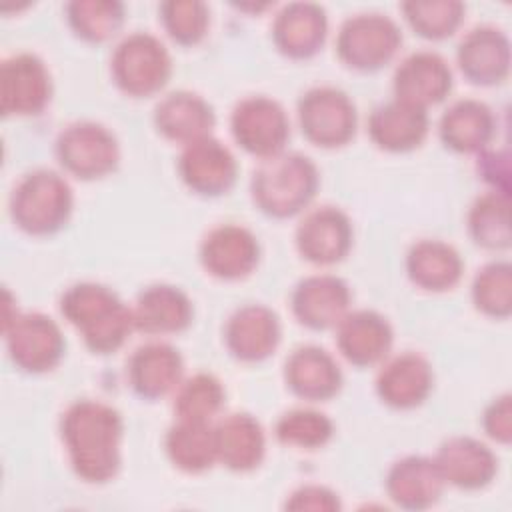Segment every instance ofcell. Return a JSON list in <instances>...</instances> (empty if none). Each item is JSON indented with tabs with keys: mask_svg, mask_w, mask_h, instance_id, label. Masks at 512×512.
<instances>
[{
	"mask_svg": "<svg viewBox=\"0 0 512 512\" xmlns=\"http://www.w3.org/2000/svg\"><path fill=\"white\" fill-rule=\"evenodd\" d=\"M60 438L74 474L88 484L110 482L122 464V414L92 398L72 402L60 418Z\"/></svg>",
	"mask_w": 512,
	"mask_h": 512,
	"instance_id": "cell-1",
	"label": "cell"
},
{
	"mask_svg": "<svg viewBox=\"0 0 512 512\" xmlns=\"http://www.w3.org/2000/svg\"><path fill=\"white\" fill-rule=\"evenodd\" d=\"M60 312L84 346L94 354H112L136 330L132 306L100 282H76L60 298Z\"/></svg>",
	"mask_w": 512,
	"mask_h": 512,
	"instance_id": "cell-2",
	"label": "cell"
},
{
	"mask_svg": "<svg viewBox=\"0 0 512 512\" xmlns=\"http://www.w3.org/2000/svg\"><path fill=\"white\" fill-rule=\"evenodd\" d=\"M320 186L318 166L300 152H280L264 158L250 180L256 208L276 220L304 212Z\"/></svg>",
	"mask_w": 512,
	"mask_h": 512,
	"instance_id": "cell-3",
	"label": "cell"
},
{
	"mask_svg": "<svg viewBox=\"0 0 512 512\" xmlns=\"http://www.w3.org/2000/svg\"><path fill=\"white\" fill-rule=\"evenodd\" d=\"M8 208L12 222L22 232L50 236L68 224L74 208V192L62 174L50 168H36L16 182Z\"/></svg>",
	"mask_w": 512,
	"mask_h": 512,
	"instance_id": "cell-4",
	"label": "cell"
},
{
	"mask_svg": "<svg viewBox=\"0 0 512 512\" xmlns=\"http://www.w3.org/2000/svg\"><path fill=\"white\" fill-rule=\"evenodd\" d=\"M110 74L118 90L126 96L148 98L168 84L172 56L158 36L136 30L114 46Z\"/></svg>",
	"mask_w": 512,
	"mask_h": 512,
	"instance_id": "cell-5",
	"label": "cell"
},
{
	"mask_svg": "<svg viewBox=\"0 0 512 512\" xmlns=\"http://www.w3.org/2000/svg\"><path fill=\"white\" fill-rule=\"evenodd\" d=\"M402 46L400 26L382 12L348 16L336 34V54L346 68L376 72L386 66Z\"/></svg>",
	"mask_w": 512,
	"mask_h": 512,
	"instance_id": "cell-6",
	"label": "cell"
},
{
	"mask_svg": "<svg viewBox=\"0 0 512 512\" xmlns=\"http://www.w3.org/2000/svg\"><path fill=\"white\" fill-rule=\"evenodd\" d=\"M60 166L78 180H100L120 162V144L112 130L94 120H76L64 126L54 142Z\"/></svg>",
	"mask_w": 512,
	"mask_h": 512,
	"instance_id": "cell-7",
	"label": "cell"
},
{
	"mask_svg": "<svg viewBox=\"0 0 512 512\" xmlns=\"http://www.w3.org/2000/svg\"><path fill=\"white\" fill-rule=\"evenodd\" d=\"M2 330L12 364L26 374L50 372L64 358V334L48 314L16 312Z\"/></svg>",
	"mask_w": 512,
	"mask_h": 512,
	"instance_id": "cell-8",
	"label": "cell"
},
{
	"mask_svg": "<svg viewBox=\"0 0 512 512\" xmlns=\"http://www.w3.org/2000/svg\"><path fill=\"white\" fill-rule=\"evenodd\" d=\"M298 124L308 142L320 148L348 144L358 128L352 98L336 86H314L298 98Z\"/></svg>",
	"mask_w": 512,
	"mask_h": 512,
	"instance_id": "cell-9",
	"label": "cell"
},
{
	"mask_svg": "<svg viewBox=\"0 0 512 512\" xmlns=\"http://www.w3.org/2000/svg\"><path fill=\"white\" fill-rule=\"evenodd\" d=\"M230 130L244 152L264 160L284 152L290 138V120L278 100L252 94L232 108Z\"/></svg>",
	"mask_w": 512,
	"mask_h": 512,
	"instance_id": "cell-10",
	"label": "cell"
},
{
	"mask_svg": "<svg viewBox=\"0 0 512 512\" xmlns=\"http://www.w3.org/2000/svg\"><path fill=\"white\" fill-rule=\"evenodd\" d=\"M52 100V76L32 52H18L0 64V110L4 116H36Z\"/></svg>",
	"mask_w": 512,
	"mask_h": 512,
	"instance_id": "cell-11",
	"label": "cell"
},
{
	"mask_svg": "<svg viewBox=\"0 0 512 512\" xmlns=\"http://www.w3.org/2000/svg\"><path fill=\"white\" fill-rule=\"evenodd\" d=\"M178 174L190 192L218 198L236 184L238 162L232 150L210 134L182 146Z\"/></svg>",
	"mask_w": 512,
	"mask_h": 512,
	"instance_id": "cell-12",
	"label": "cell"
},
{
	"mask_svg": "<svg viewBox=\"0 0 512 512\" xmlns=\"http://www.w3.org/2000/svg\"><path fill=\"white\" fill-rule=\"evenodd\" d=\"M298 254L316 266H332L344 260L354 242L348 214L338 206H316L308 210L294 232Z\"/></svg>",
	"mask_w": 512,
	"mask_h": 512,
	"instance_id": "cell-13",
	"label": "cell"
},
{
	"mask_svg": "<svg viewBox=\"0 0 512 512\" xmlns=\"http://www.w3.org/2000/svg\"><path fill=\"white\" fill-rule=\"evenodd\" d=\"M198 258L206 274L234 282L250 276L260 262V242L256 234L234 222L218 224L200 242Z\"/></svg>",
	"mask_w": 512,
	"mask_h": 512,
	"instance_id": "cell-14",
	"label": "cell"
},
{
	"mask_svg": "<svg viewBox=\"0 0 512 512\" xmlns=\"http://www.w3.org/2000/svg\"><path fill=\"white\" fill-rule=\"evenodd\" d=\"M282 340L278 314L258 302L236 308L224 324V344L240 362H262L270 358Z\"/></svg>",
	"mask_w": 512,
	"mask_h": 512,
	"instance_id": "cell-15",
	"label": "cell"
},
{
	"mask_svg": "<svg viewBox=\"0 0 512 512\" xmlns=\"http://www.w3.org/2000/svg\"><path fill=\"white\" fill-rule=\"evenodd\" d=\"M350 302V286L336 274H310L290 294L294 318L310 330L336 328L350 312Z\"/></svg>",
	"mask_w": 512,
	"mask_h": 512,
	"instance_id": "cell-16",
	"label": "cell"
},
{
	"mask_svg": "<svg viewBox=\"0 0 512 512\" xmlns=\"http://www.w3.org/2000/svg\"><path fill=\"white\" fill-rule=\"evenodd\" d=\"M456 64L462 76L476 86H496L510 72V40L492 24L470 28L456 48Z\"/></svg>",
	"mask_w": 512,
	"mask_h": 512,
	"instance_id": "cell-17",
	"label": "cell"
},
{
	"mask_svg": "<svg viewBox=\"0 0 512 512\" xmlns=\"http://www.w3.org/2000/svg\"><path fill=\"white\" fill-rule=\"evenodd\" d=\"M374 388L378 398L396 410L420 406L434 388V370L426 356L414 350L382 360Z\"/></svg>",
	"mask_w": 512,
	"mask_h": 512,
	"instance_id": "cell-18",
	"label": "cell"
},
{
	"mask_svg": "<svg viewBox=\"0 0 512 512\" xmlns=\"http://www.w3.org/2000/svg\"><path fill=\"white\" fill-rule=\"evenodd\" d=\"M450 64L432 50H416L400 60L392 76L394 98L428 110L452 90Z\"/></svg>",
	"mask_w": 512,
	"mask_h": 512,
	"instance_id": "cell-19",
	"label": "cell"
},
{
	"mask_svg": "<svg viewBox=\"0 0 512 512\" xmlns=\"http://www.w3.org/2000/svg\"><path fill=\"white\" fill-rule=\"evenodd\" d=\"M328 36V14L316 2H288L272 20V42L292 60L316 56Z\"/></svg>",
	"mask_w": 512,
	"mask_h": 512,
	"instance_id": "cell-20",
	"label": "cell"
},
{
	"mask_svg": "<svg viewBox=\"0 0 512 512\" xmlns=\"http://www.w3.org/2000/svg\"><path fill=\"white\" fill-rule=\"evenodd\" d=\"M126 378L132 392L142 400H160L182 382L184 358L180 350L168 342H146L130 354Z\"/></svg>",
	"mask_w": 512,
	"mask_h": 512,
	"instance_id": "cell-21",
	"label": "cell"
},
{
	"mask_svg": "<svg viewBox=\"0 0 512 512\" xmlns=\"http://www.w3.org/2000/svg\"><path fill=\"white\" fill-rule=\"evenodd\" d=\"M334 330L338 352L356 368L380 364L394 344V330L388 318L368 308L348 312Z\"/></svg>",
	"mask_w": 512,
	"mask_h": 512,
	"instance_id": "cell-22",
	"label": "cell"
},
{
	"mask_svg": "<svg viewBox=\"0 0 512 512\" xmlns=\"http://www.w3.org/2000/svg\"><path fill=\"white\" fill-rule=\"evenodd\" d=\"M434 462L446 484L460 490H482L498 474V458L490 446L472 436L444 440Z\"/></svg>",
	"mask_w": 512,
	"mask_h": 512,
	"instance_id": "cell-23",
	"label": "cell"
},
{
	"mask_svg": "<svg viewBox=\"0 0 512 512\" xmlns=\"http://www.w3.org/2000/svg\"><path fill=\"white\" fill-rule=\"evenodd\" d=\"M286 388L308 402H324L336 396L344 384V374L336 358L314 344L298 346L284 362Z\"/></svg>",
	"mask_w": 512,
	"mask_h": 512,
	"instance_id": "cell-24",
	"label": "cell"
},
{
	"mask_svg": "<svg viewBox=\"0 0 512 512\" xmlns=\"http://www.w3.org/2000/svg\"><path fill=\"white\" fill-rule=\"evenodd\" d=\"M152 120L158 134L184 146L212 134L216 112L204 96L192 90H174L158 100Z\"/></svg>",
	"mask_w": 512,
	"mask_h": 512,
	"instance_id": "cell-25",
	"label": "cell"
},
{
	"mask_svg": "<svg viewBox=\"0 0 512 512\" xmlns=\"http://www.w3.org/2000/svg\"><path fill=\"white\" fill-rule=\"evenodd\" d=\"M430 130L428 110L392 98L378 104L368 116L370 140L386 152H410L418 148Z\"/></svg>",
	"mask_w": 512,
	"mask_h": 512,
	"instance_id": "cell-26",
	"label": "cell"
},
{
	"mask_svg": "<svg viewBox=\"0 0 512 512\" xmlns=\"http://www.w3.org/2000/svg\"><path fill=\"white\" fill-rule=\"evenodd\" d=\"M386 494L404 510H426L434 506L446 486L434 458L410 454L396 460L386 472Z\"/></svg>",
	"mask_w": 512,
	"mask_h": 512,
	"instance_id": "cell-27",
	"label": "cell"
},
{
	"mask_svg": "<svg viewBox=\"0 0 512 512\" xmlns=\"http://www.w3.org/2000/svg\"><path fill=\"white\" fill-rule=\"evenodd\" d=\"M438 134L448 150L458 154H478L494 140L496 116L486 102L460 98L440 116Z\"/></svg>",
	"mask_w": 512,
	"mask_h": 512,
	"instance_id": "cell-28",
	"label": "cell"
},
{
	"mask_svg": "<svg viewBox=\"0 0 512 512\" xmlns=\"http://www.w3.org/2000/svg\"><path fill=\"white\" fill-rule=\"evenodd\" d=\"M134 326L144 334H178L192 324L194 304L174 284L146 286L132 306Z\"/></svg>",
	"mask_w": 512,
	"mask_h": 512,
	"instance_id": "cell-29",
	"label": "cell"
},
{
	"mask_svg": "<svg viewBox=\"0 0 512 512\" xmlns=\"http://www.w3.org/2000/svg\"><path fill=\"white\" fill-rule=\"evenodd\" d=\"M218 462L232 472H252L266 456V434L248 412H230L214 424Z\"/></svg>",
	"mask_w": 512,
	"mask_h": 512,
	"instance_id": "cell-30",
	"label": "cell"
},
{
	"mask_svg": "<svg viewBox=\"0 0 512 512\" xmlns=\"http://www.w3.org/2000/svg\"><path fill=\"white\" fill-rule=\"evenodd\" d=\"M462 272L464 262L460 252L440 238H422L406 252V274L420 290H452L460 282Z\"/></svg>",
	"mask_w": 512,
	"mask_h": 512,
	"instance_id": "cell-31",
	"label": "cell"
},
{
	"mask_svg": "<svg viewBox=\"0 0 512 512\" xmlns=\"http://www.w3.org/2000/svg\"><path fill=\"white\" fill-rule=\"evenodd\" d=\"M164 450L174 468L186 474H202L218 462L212 422L178 420L164 436Z\"/></svg>",
	"mask_w": 512,
	"mask_h": 512,
	"instance_id": "cell-32",
	"label": "cell"
},
{
	"mask_svg": "<svg viewBox=\"0 0 512 512\" xmlns=\"http://www.w3.org/2000/svg\"><path fill=\"white\" fill-rule=\"evenodd\" d=\"M508 192L488 190L480 194L466 216L468 234L476 246L486 250H506L512 242Z\"/></svg>",
	"mask_w": 512,
	"mask_h": 512,
	"instance_id": "cell-33",
	"label": "cell"
},
{
	"mask_svg": "<svg viewBox=\"0 0 512 512\" xmlns=\"http://www.w3.org/2000/svg\"><path fill=\"white\" fill-rule=\"evenodd\" d=\"M64 12L70 30L90 44L112 40L126 20V6L118 0H72Z\"/></svg>",
	"mask_w": 512,
	"mask_h": 512,
	"instance_id": "cell-34",
	"label": "cell"
},
{
	"mask_svg": "<svg viewBox=\"0 0 512 512\" xmlns=\"http://www.w3.org/2000/svg\"><path fill=\"white\" fill-rule=\"evenodd\" d=\"M226 390L218 376L212 372H196L174 390V414L178 420L212 422L224 408Z\"/></svg>",
	"mask_w": 512,
	"mask_h": 512,
	"instance_id": "cell-35",
	"label": "cell"
},
{
	"mask_svg": "<svg viewBox=\"0 0 512 512\" xmlns=\"http://www.w3.org/2000/svg\"><path fill=\"white\" fill-rule=\"evenodd\" d=\"M400 10L410 28L426 40L452 36L466 14V6L458 0H408Z\"/></svg>",
	"mask_w": 512,
	"mask_h": 512,
	"instance_id": "cell-36",
	"label": "cell"
},
{
	"mask_svg": "<svg viewBox=\"0 0 512 512\" xmlns=\"http://www.w3.org/2000/svg\"><path fill=\"white\" fill-rule=\"evenodd\" d=\"M472 302L478 312L504 320L512 312V266L506 260L484 264L472 280Z\"/></svg>",
	"mask_w": 512,
	"mask_h": 512,
	"instance_id": "cell-37",
	"label": "cell"
},
{
	"mask_svg": "<svg viewBox=\"0 0 512 512\" xmlns=\"http://www.w3.org/2000/svg\"><path fill=\"white\" fill-rule=\"evenodd\" d=\"M274 434L286 446L318 450L332 440L334 422L316 408H292L278 418Z\"/></svg>",
	"mask_w": 512,
	"mask_h": 512,
	"instance_id": "cell-38",
	"label": "cell"
},
{
	"mask_svg": "<svg viewBox=\"0 0 512 512\" xmlns=\"http://www.w3.org/2000/svg\"><path fill=\"white\" fill-rule=\"evenodd\" d=\"M164 32L180 46H196L210 28V10L200 0H166L158 6Z\"/></svg>",
	"mask_w": 512,
	"mask_h": 512,
	"instance_id": "cell-39",
	"label": "cell"
},
{
	"mask_svg": "<svg viewBox=\"0 0 512 512\" xmlns=\"http://www.w3.org/2000/svg\"><path fill=\"white\" fill-rule=\"evenodd\" d=\"M482 428L488 438L498 444H510L512 440V396L502 394L494 398L482 412Z\"/></svg>",
	"mask_w": 512,
	"mask_h": 512,
	"instance_id": "cell-40",
	"label": "cell"
},
{
	"mask_svg": "<svg viewBox=\"0 0 512 512\" xmlns=\"http://www.w3.org/2000/svg\"><path fill=\"white\" fill-rule=\"evenodd\" d=\"M288 510H322V512H332V510H340L342 502L338 498V494L322 484H304L300 488H296L286 504Z\"/></svg>",
	"mask_w": 512,
	"mask_h": 512,
	"instance_id": "cell-41",
	"label": "cell"
},
{
	"mask_svg": "<svg viewBox=\"0 0 512 512\" xmlns=\"http://www.w3.org/2000/svg\"><path fill=\"white\" fill-rule=\"evenodd\" d=\"M478 172L490 190L508 192V154L498 150H482L478 152Z\"/></svg>",
	"mask_w": 512,
	"mask_h": 512,
	"instance_id": "cell-42",
	"label": "cell"
}]
</instances>
